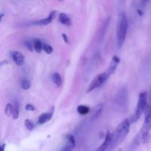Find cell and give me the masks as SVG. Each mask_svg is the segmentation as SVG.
I'll list each match as a JSON object with an SVG mask.
<instances>
[{
  "instance_id": "obj_22",
  "label": "cell",
  "mask_w": 151,
  "mask_h": 151,
  "mask_svg": "<svg viewBox=\"0 0 151 151\" xmlns=\"http://www.w3.org/2000/svg\"><path fill=\"white\" fill-rule=\"evenodd\" d=\"M25 109H26V110L30 111H35V107H34V106L31 104L27 105L26 107H25Z\"/></svg>"
},
{
  "instance_id": "obj_7",
  "label": "cell",
  "mask_w": 151,
  "mask_h": 151,
  "mask_svg": "<svg viewBox=\"0 0 151 151\" xmlns=\"http://www.w3.org/2000/svg\"><path fill=\"white\" fill-rule=\"evenodd\" d=\"M119 58L116 55L114 56L113 58H112L111 60V62L110 63V65H109V68H108V70L106 71V72H107V74L109 75V76L114 72V71L116 70V67H117V66L119 65Z\"/></svg>"
},
{
  "instance_id": "obj_26",
  "label": "cell",
  "mask_w": 151,
  "mask_h": 151,
  "mask_svg": "<svg viewBox=\"0 0 151 151\" xmlns=\"http://www.w3.org/2000/svg\"><path fill=\"white\" fill-rule=\"evenodd\" d=\"M4 149V145H3L2 146H0V151H3Z\"/></svg>"
},
{
  "instance_id": "obj_19",
  "label": "cell",
  "mask_w": 151,
  "mask_h": 151,
  "mask_svg": "<svg viewBox=\"0 0 151 151\" xmlns=\"http://www.w3.org/2000/svg\"><path fill=\"white\" fill-rule=\"evenodd\" d=\"M4 113L7 116H10V115H12V114H13V106L11 104H10V103L7 104Z\"/></svg>"
},
{
  "instance_id": "obj_5",
  "label": "cell",
  "mask_w": 151,
  "mask_h": 151,
  "mask_svg": "<svg viewBox=\"0 0 151 151\" xmlns=\"http://www.w3.org/2000/svg\"><path fill=\"white\" fill-rule=\"evenodd\" d=\"M150 114L148 113L146 114L145 119L144 125H143L142 129V142L144 144H147L150 141Z\"/></svg>"
},
{
  "instance_id": "obj_10",
  "label": "cell",
  "mask_w": 151,
  "mask_h": 151,
  "mask_svg": "<svg viewBox=\"0 0 151 151\" xmlns=\"http://www.w3.org/2000/svg\"><path fill=\"white\" fill-rule=\"evenodd\" d=\"M58 21L60 23L67 27H69L72 25V20H71L70 17L67 14H66V13H60V15L58 16Z\"/></svg>"
},
{
  "instance_id": "obj_27",
  "label": "cell",
  "mask_w": 151,
  "mask_h": 151,
  "mask_svg": "<svg viewBox=\"0 0 151 151\" xmlns=\"http://www.w3.org/2000/svg\"><path fill=\"white\" fill-rule=\"evenodd\" d=\"M148 1L149 0H142V2H143V4H145V3H147Z\"/></svg>"
},
{
  "instance_id": "obj_3",
  "label": "cell",
  "mask_w": 151,
  "mask_h": 151,
  "mask_svg": "<svg viewBox=\"0 0 151 151\" xmlns=\"http://www.w3.org/2000/svg\"><path fill=\"white\" fill-rule=\"evenodd\" d=\"M147 93L146 92H142L139 95V98L138 104H137V109H136L135 114L134 116L131 117V122H135L139 119L141 115L144 112L146 106H147Z\"/></svg>"
},
{
  "instance_id": "obj_21",
  "label": "cell",
  "mask_w": 151,
  "mask_h": 151,
  "mask_svg": "<svg viewBox=\"0 0 151 151\" xmlns=\"http://www.w3.org/2000/svg\"><path fill=\"white\" fill-rule=\"evenodd\" d=\"M24 125L29 131H32V130L34 129V125L32 124V121L29 120V119H26V120H25Z\"/></svg>"
},
{
  "instance_id": "obj_18",
  "label": "cell",
  "mask_w": 151,
  "mask_h": 151,
  "mask_svg": "<svg viewBox=\"0 0 151 151\" xmlns=\"http://www.w3.org/2000/svg\"><path fill=\"white\" fill-rule=\"evenodd\" d=\"M21 86H22V88H23L24 90H27L30 88L31 83L29 82V80L27 79H23L21 82Z\"/></svg>"
},
{
  "instance_id": "obj_16",
  "label": "cell",
  "mask_w": 151,
  "mask_h": 151,
  "mask_svg": "<svg viewBox=\"0 0 151 151\" xmlns=\"http://www.w3.org/2000/svg\"><path fill=\"white\" fill-rule=\"evenodd\" d=\"M90 111V109L86 106H79L78 107V112L80 114H87Z\"/></svg>"
},
{
  "instance_id": "obj_28",
  "label": "cell",
  "mask_w": 151,
  "mask_h": 151,
  "mask_svg": "<svg viewBox=\"0 0 151 151\" xmlns=\"http://www.w3.org/2000/svg\"><path fill=\"white\" fill-rule=\"evenodd\" d=\"M3 16H4V15H3V14L0 15V22H1V18L3 17Z\"/></svg>"
},
{
  "instance_id": "obj_14",
  "label": "cell",
  "mask_w": 151,
  "mask_h": 151,
  "mask_svg": "<svg viewBox=\"0 0 151 151\" xmlns=\"http://www.w3.org/2000/svg\"><path fill=\"white\" fill-rule=\"evenodd\" d=\"M52 79L53 83L55 84L57 86H60L62 84V79L60 75L58 73H54L52 76Z\"/></svg>"
},
{
  "instance_id": "obj_20",
  "label": "cell",
  "mask_w": 151,
  "mask_h": 151,
  "mask_svg": "<svg viewBox=\"0 0 151 151\" xmlns=\"http://www.w3.org/2000/svg\"><path fill=\"white\" fill-rule=\"evenodd\" d=\"M42 49L45 51V52L47 53V54H51L53 51L52 47L50 45H49V44H43Z\"/></svg>"
},
{
  "instance_id": "obj_8",
  "label": "cell",
  "mask_w": 151,
  "mask_h": 151,
  "mask_svg": "<svg viewBox=\"0 0 151 151\" xmlns=\"http://www.w3.org/2000/svg\"><path fill=\"white\" fill-rule=\"evenodd\" d=\"M11 57L13 58V61L17 64L18 66H22L24 63V57L22 53L19 52H12Z\"/></svg>"
},
{
  "instance_id": "obj_15",
  "label": "cell",
  "mask_w": 151,
  "mask_h": 151,
  "mask_svg": "<svg viewBox=\"0 0 151 151\" xmlns=\"http://www.w3.org/2000/svg\"><path fill=\"white\" fill-rule=\"evenodd\" d=\"M13 119H17L19 115V104L18 103H15L14 106H13Z\"/></svg>"
},
{
  "instance_id": "obj_29",
  "label": "cell",
  "mask_w": 151,
  "mask_h": 151,
  "mask_svg": "<svg viewBox=\"0 0 151 151\" xmlns=\"http://www.w3.org/2000/svg\"><path fill=\"white\" fill-rule=\"evenodd\" d=\"M59 1H61V0H59Z\"/></svg>"
},
{
  "instance_id": "obj_17",
  "label": "cell",
  "mask_w": 151,
  "mask_h": 151,
  "mask_svg": "<svg viewBox=\"0 0 151 151\" xmlns=\"http://www.w3.org/2000/svg\"><path fill=\"white\" fill-rule=\"evenodd\" d=\"M42 43H41V41L40 40L35 39L34 41L33 45L32 46L34 47V49H35V50L37 52H41V50H42Z\"/></svg>"
},
{
  "instance_id": "obj_11",
  "label": "cell",
  "mask_w": 151,
  "mask_h": 151,
  "mask_svg": "<svg viewBox=\"0 0 151 151\" xmlns=\"http://www.w3.org/2000/svg\"><path fill=\"white\" fill-rule=\"evenodd\" d=\"M103 104H102V103L97 105V106H96L94 108V109L92 110V113H91V120H94V119H97V118L100 116L102 111H103Z\"/></svg>"
},
{
  "instance_id": "obj_25",
  "label": "cell",
  "mask_w": 151,
  "mask_h": 151,
  "mask_svg": "<svg viewBox=\"0 0 151 151\" xmlns=\"http://www.w3.org/2000/svg\"><path fill=\"white\" fill-rule=\"evenodd\" d=\"M6 63H7V61H6V60H4V61L0 62V66H2V65L6 64Z\"/></svg>"
},
{
  "instance_id": "obj_1",
  "label": "cell",
  "mask_w": 151,
  "mask_h": 151,
  "mask_svg": "<svg viewBox=\"0 0 151 151\" xmlns=\"http://www.w3.org/2000/svg\"><path fill=\"white\" fill-rule=\"evenodd\" d=\"M130 122L128 119H125L123 122H121L116 131L111 134V141L109 148L113 150L115 147L119 146L124 141L129 133Z\"/></svg>"
},
{
  "instance_id": "obj_4",
  "label": "cell",
  "mask_w": 151,
  "mask_h": 151,
  "mask_svg": "<svg viewBox=\"0 0 151 151\" xmlns=\"http://www.w3.org/2000/svg\"><path fill=\"white\" fill-rule=\"evenodd\" d=\"M109 75H108L106 72L97 75V76L94 78V80L91 81V83L89 84V86H88V89H87V92H91L93 90H94L95 88H98L99 86L103 85V84L106 82V80L109 78Z\"/></svg>"
},
{
  "instance_id": "obj_13",
  "label": "cell",
  "mask_w": 151,
  "mask_h": 151,
  "mask_svg": "<svg viewBox=\"0 0 151 151\" xmlns=\"http://www.w3.org/2000/svg\"><path fill=\"white\" fill-rule=\"evenodd\" d=\"M52 116V112H47V113H44L39 116L38 120V124L42 125V124L45 123L47 121L50 120Z\"/></svg>"
},
{
  "instance_id": "obj_12",
  "label": "cell",
  "mask_w": 151,
  "mask_h": 151,
  "mask_svg": "<svg viewBox=\"0 0 151 151\" xmlns=\"http://www.w3.org/2000/svg\"><path fill=\"white\" fill-rule=\"evenodd\" d=\"M111 141V133H108L106 137V139H105L104 142L102 144V145L97 149V150L104 151L107 149H109V146H110Z\"/></svg>"
},
{
  "instance_id": "obj_23",
  "label": "cell",
  "mask_w": 151,
  "mask_h": 151,
  "mask_svg": "<svg viewBox=\"0 0 151 151\" xmlns=\"http://www.w3.org/2000/svg\"><path fill=\"white\" fill-rule=\"evenodd\" d=\"M62 37H63V41H65V43H66V44H69V39H68L66 35L63 34V35H62Z\"/></svg>"
},
{
  "instance_id": "obj_2",
  "label": "cell",
  "mask_w": 151,
  "mask_h": 151,
  "mask_svg": "<svg viewBox=\"0 0 151 151\" xmlns=\"http://www.w3.org/2000/svg\"><path fill=\"white\" fill-rule=\"evenodd\" d=\"M128 29V21L125 14L119 15L118 19L117 28H116V38L119 47H122L125 42Z\"/></svg>"
},
{
  "instance_id": "obj_24",
  "label": "cell",
  "mask_w": 151,
  "mask_h": 151,
  "mask_svg": "<svg viewBox=\"0 0 151 151\" xmlns=\"http://www.w3.org/2000/svg\"><path fill=\"white\" fill-rule=\"evenodd\" d=\"M25 45H26V47H27V48L29 49V50H30V51H32V45H31L30 43H29V42H26V43H25Z\"/></svg>"
},
{
  "instance_id": "obj_6",
  "label": "cell",
  "mask_w": 151,
  "mask_h": 151,
  "mask_svg": "<svg viewBox=\"0 0 151 151\" xmlns=\"http://www.w3.org/2000/svg\"><path fill=\"white\" fill-rule=\"evenodd\" d=\"M56 14H57L56 11L53 10V11H52L51 13H50V15H49V16L47 18V19H41V20L37 21V22H34L33 24H35V25H47V24H49L51 23V22L53 21V19L56 17Z\"/></svg>"
},
{
  "instance_id": "obj_9",
  "label": "cell",
  "mask_w": 151,
  "mask_h": 151,
  "mask_svg": "<svg viewBox=\"0 0 151 151\" xmlns=\"http://www.w3.org/2000/svg\"><path fill=\"white\" fill-rule=\"evenodd\" d=\"M75 137L72 135H69L68 137L67 142H66V145H65V147L63 148H62V150H72V149L75 148Z\"/></svg>"
}]
</instances>
